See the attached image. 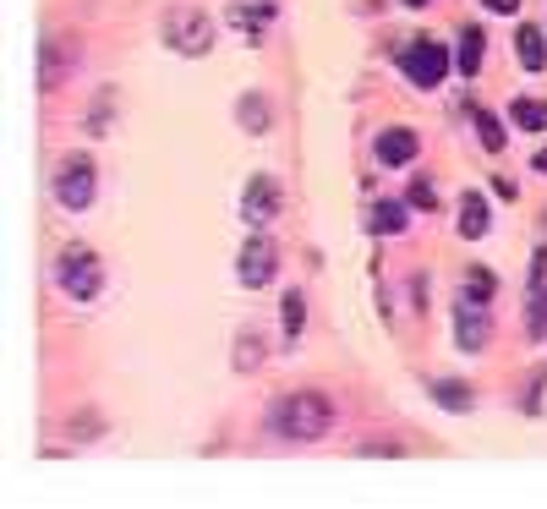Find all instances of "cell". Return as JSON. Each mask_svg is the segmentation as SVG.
<instances>
[{"instance_id": "cell-12", "label": "cell", "mask_w": 547, "mask_h": 509, "mask_svg": "<svg viewBox=\"0 0 547 509\" xmlns=\"http://www.w3.org/2000/svg\"><path fill=\"white\" fill-rule=\"evenodd\" d=\"M405 219H411V203H394V198H383V203H372V236H400L405 230Z\"/></svg>"}, {"instance_id": "cell-6", "label": "cell", "mask_w": 547, "mask_h": 509, "mask_svg": "<svg viewBox=\"0 0 547 509\" xmlns=\"http://www.w3.org/2000/svg\"><path fill=\"white\" fill-rule=\"evenodd\" d=\"M274 269H279L274 241L263 236V230H252V236H247V247H241V258H236V280L247 285V291H263V285L274 280Z\"/></svg>"}, {"instance_id": "cell-2", "label": "cell", "mask_w": 547, "mask_h": 509, "mask_svg": "<svg viewBox=\"0 0 547 509\" xmlns=\"http://www.w3.org/2000/svg\"><path fill=\"white\" fill-rule=\"evenodd\" d=\"M55 285H61L72 302H93L104 285V269H99V252L83 247V241H72V247H61V258H55Z\"/></svg>"}, {"instance_id": "cell-26", "label": "cell", "mask_w": 547, "mask_h": 509, "mask_svg": "<svg viewBox=\"0 0 547 509\" xmlns=\"http://www.w3.org/2000/svg\"><path fill=\"white\" fill-rule=\"evenodd\" d=\"M547 280V247L537 252V269H531V285H542Z\"/></svg>"}, {"instance_id": "cell-21", "label": "cell", "mask_w": 547, "mask_h": 509, "mask_svg": "<svg viewBox=\"0 0 547 509\" xmlns=\"http://www.w3.org/2000/svg\"><path fill=\"white\" fill-rule=\"evenodd\" d=\"M526 334H531V340H547V285H537V296H531V318H526Z\"/></svg>"}, {"instance_id": "cell-13", "label": "cell", "mask_w": 547, "mask_h": 509, "mask_svg": "<svg viewBox=\"0 0 547 509\" xmlns=\"http://www.w3.org/2000/svg\"><path fill=\"white\" fill-rule=\"evenodd\" d=\"M487 230H493V225H487V198H482V192H465V198H460V236L482 241Z\"/></svg>"}, {"instance_id": "cell-15", "label": "cell", "mask_w": 547, "mask_h": 509, "mask_svg": "<svg viewBox=\"0 0 547 509\" xmlns=\"http://www.w3.org/2000/svg\"><path fill=\"white\" fill-rule=\"evenodd\" d=\"M427 395H433L444 411H471V384H460V378H433Z\"/></svg>"}, {"instance_id": "cell-16", "label": "cell", "mask_w": 547, "mask_h": 509, "mask_svg": "<svg viewBox=\"0 0 547 509\" xmlns=\"http://www.w3.org/2000/svg\"><path fill=\"white\" fill-rule=\"evenodd\" d=\"M236 121L247 126L252 137H263V132H269V99H263V94H241V104H236Z\"/></svg>"}, {"instance_id": "cell-3", "label": "cell", "mask_w": 547, "mask_h": 509, "mask_svg": "<svg viewBox=\"0 0 547 509\" xmlns=\"http://www.w3.org/2000/svg\"><path fill=\"white\" fill-rule=\"evenodd\" d=\"M165 50H176V55H208L214 50V17H208L203 6H176V11H165Z\"/></svg>"}, {"instance_id": "cell-23", "label": "cell", "mask_w": 547, "mask_h": 509, "mask_svg": "<svg viewBox=\"0 0 547 509\" xmlns=\"http://www.w3.org/2000/svg\"><path fill=\"white\" fill-rule=\"evenodd\" d=\"M465 296H476V302H493V274H487V269H471V274H465Z\"/></svg>"}, {"instance_id": "cell-14", "label": "cell", "mask_w": 547, "mask_h": 509, "mask_svg": "<svg viewBox=\"0 0 547 509\" xmlns=\"http://www.w3.org/2000/svg\"><path fill=\"white\" fill-rule=\"evenodd\" d=\"M471 121H476V137H482V148H487V154H504V143H509L504 121H498L493 110H482V104H471Z\"/></svg>"}, {"instance_id": "cell-28", "label": "cell", "mask_w": 547, "mask_h": 509, "mask_svg": "<svg viewBox=\"0 0 547 509\" xmlns=\"http://www.w3.org/2000/svg\"><path fill=\"white\" fill-rule=\"evenodd\" d=\"M400 6H411V11H422V6H427V0H400Z\"/></svg>"}, {"instance_id": "cell-18", "label": "cell", "mask_w": 547, "mask_h": 509, "mask_svg": "<svg viewBox=\"0 0 547 509\" xmlns=\"http://www.w3.org/2000/svg\"><path fill=\"white\" fill-rule=\"evenodd\" d=\"M263 367V334L241 329L236 334V373H258Z\"/></svg>"}, {"instance_id": "cell-4", "label": "cell", "mask_w": 547, "mask_h": 509, "mask_svg": "<svg viewBox=\"0 0 547 509\" xmlns=\"http://www.w3.org/2000/svg\"><path fill=\"white\" fill-rule=\"evenodd\" d=\"M93 181H99V170H93L88 154H66L61 165H55V203L66 208V214H83L93 203Z\"/></svg>"}, {"instance_id": "cell-22", "label": "cell", "mask_w": 547, "mask_h": 509, "mask_svg": "<svg viewBox=\"0 0 547 509\" xmlns=\"http://www.w3.org/2000/svg\"><path fill=\"white\" fill-rule=\"evenodd\" d=\"M405 203H411V208H427V214H433V208H438V192H433V181H411V192H405Z\"/></svg>"}, {"instance_id": "cell-5", "label": "cell", "mask_w": 547, "mask_h": 509, "mask_svg": "<svg viewBox=\"0 0 547 509\" xmlns=\"http://www.w3.org/2000/svg\"><path fill=\"white\" fill-rule=\"evenodd\" d=\"M400 72H405V83H416V88H438L449 77V50L444 44H433V39H416V44H405L400 55Z\"/></svg>"}, {"instance_id": "cell-8", "label": "cell", "mask_w": 547, "mask_h": 509, "mask_svg": "<svg viewBox=\"0 0 547 509\" xmlns=\"http://www.w3.org/2000/svg\"><path fill=\"white\" fill-rule=\"evenodd\" d=\"M274 214H279V187H274V176H252L247 192H241V219H247L252 230H263Z\"/></svg>"}, {"instance_id": "cell-9", "label": "cell", "mask_w": 547, "mask_h": 509, "mask_svg": "<svg viewBox=\"0 0 547 509\" xmlns=\"http://www.w3.org/2000/svg\"><path fill=\"white\" fill-rule=\"evenodd\" d=\"M372 154H378V165H411L416 154H422V137L411 132V126H383L378 143H372Z\"/></svg>"}, {"instance_id": "cell-20", "label": "cell", "mask_w": 547, "mask_h": 509, "mask_svg": "<svg viewBox=\"0 0 547 509\" xmlns=\"http://www.w3.org/2000/svg\"><path fill=\"white\" fill-rule=\"evenodd\" d=\"M515 126L520 132H547V99H515Z\"/></svg>"}, {"instance_id": "cell-10", "label": "cell", "mask_w": 547, "mask_h": 509, "mask_svg": "<svg viewBox=\"0 0 547 509\" xmlns=\"http://www.w3.org/2000/svg\"><path fill=\"white\" fill-rule=\"evenodd\" d=\"M515 50H520V66H526V72H542V66H547V33L531 28V22H520V28H515Z\"/></svg>"}, {"instance_id": "cell-17", "label": "cell", "mask_w": 547, "mask_h": 509, "mask_svg": "<svg viewBox=\"0 0 547 509\" xmlns=\"http://www.w3.org/2000/svg\"><path fill=\"white\" fill-rule=\"evenodd\" d=\"M279 323H285V340L296 345V334L307 329V296H301V291H285V302H279Z\"/></svg>"}, {"instance_id": "cell-25", "label": "cell", "mask_w": 547, "mask_h": 509, "mask_svg": "<svg viewBox=\"0 0 547 509\" xmlns=\"http://www.w3.org/2000/svg\"><path fill=\"white\" fill-rule=\"evenodd\" d=\"M362 455H400V444H378L372 438V444H362Z\"/></svg>"}, {"instance_id": "cell-7", "label": "cell", "mask_w": 547, "mask_h": 509, "mask_svg": "<svg viewBox=\"0 0 547 509\" xmlns=\"http://www.w3.org/2000/svg\"><path fill=\"white\" fill-rule=\"evenodd\" d=\"M487 334H493V318H487V302H476V296L460 291V307H455V345L465 356H476L487 345Z\"/></svg>"}, {"instance_id": "cell-27", "label": "cell", "mask_w": 547, "mask_h": 509, "mask_svg": "<svg viewBox=\"0 0 547 509\" xmlns=\"http://www.w3.org/2000/svg\"><path fill=\"white\" fill-rule=\"evenodd\" d=\"M531 165H537V170H542V176H547V148H537V159H531Z\"/></svg>"}, {"instance_id": "cell-19", "label": "cell", "mask_w": 547, "mask_h": 509, "mask_svg": "<svg viewBox=\"0 0 547 509\" xmlns=\"http://www.w3.org/2000/svg\"><path fill=\"white\" fill-rule=\"evenodd\" d=\"M66 61H77V50H72L66 39H50V50H44V88H55V83H61Z\"/></svg>"}, {"instance_id": "cell-1", "label": "cell", "mask_w": 547, "mask_h": 509, "mask_svg": "<svg viewBox=\"0 0 547 509\" xmlns=\"http://www.w3.org/2000/svg\"><path fill=\"white\" fill-rule=\"evenodd\" d=\"M269 427L285 444H318L334 427V400L318 389H296V395H279L269 406Z\"/></svg>"}, {"instance_id": "cell-24", "label": "cell", "mask_w": 547, "mask_h": 509, "mask_svg": "<svg viewBox=\"0 0 547 509\" xmlns=\"http://www.w3.org/2000/svg\"><path fill=\"white\" fill-rule=\"evenodd\" d=\"M476 6H487L493 17H515V6H520V0H476Z\"/></svg>"}, {"instance_id": "cell-11", "label": "cell", "mask_w": 547, "mask_h": 509, "mask_svg": "<svg viewBox=\"0 0 547 509\" xmlns=\"http://www.w3.org/2000/svg\"><path fill=\"white\" fill-rule=\"evenodd\" d=\"M482 50H487V33L476 28V22H465V28H460V50H455V66L465 77L482 72Z\"/></svg>"}]
</instances>
